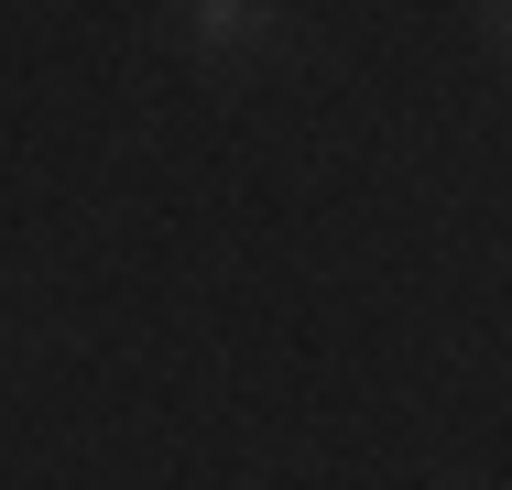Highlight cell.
I'll list each match as a JSON object with an SVG mask.
<instances>
[{"instance_id":"cell-1","label":"cell","mask_w":512,"mask_h":490,"mask_svg":"<svg viewBox=\"0 0 512 490\" xmlns=\"http://www.w3.org/2000/svg\"><path fill=\"white\" fill-rule=\"evenodd\" d=\"M186 44H197L207 66L284 55V0H186Z\"/></svg>"},{"instance_id":"cell-2","label":"cell","mask_w":512,"mask_h":490,"mask_svg":"<svg viewBox=\"0 0 512 490\" xmlns=\"http://www.w3.org/2000/svg\"><path fill=\"white\" fill-rule=\"evenodd\" d=\"M480 33H491V55H512V0H480Z\"/></svg>"}]
</instances>
